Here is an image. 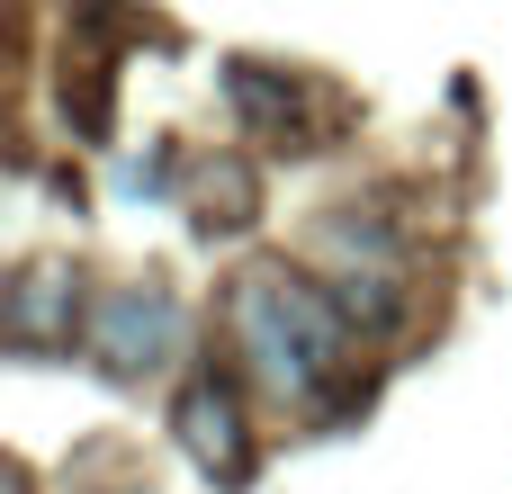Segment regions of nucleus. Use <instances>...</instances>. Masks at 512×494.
<instances>
[{
	"instance_id": "4",
	"label": "nucleus",
	"mask_w": 512,
	"mask_h": 494,
	"mask_svg": "<svg viewBox=\"0 0 512 494\" xmlns=\"http://www.w3.org/2000/svg\"><path fill=\"white\" fill-rule=\"evenodd\" d=\"M171 432H180V450H189L198 477H216V486H243V477H252V432H243V405H234V387H225L216 369H198V378L180 387Z\"/></svg>"
},
{
	"instance_id": "3",
	"label": "nucleus",
	"mask_w": 512,
	"mask_h": 494,
	"mask_svg": "<svg viewBox=\"0 0 512 494\" xmlns=\"http://www.w3.org/2000/svg\"><path fill=\"white\" fill-rule=\"evenodd\" d=\"M72 333H90L72 261H54V252L18 261V279H9V297H0V342H9L18 360H54V351H72Z\"/></svg>"
},
{
	"instance_id": "6",
	"label": "nucleus",
	"mask_w": 512,
	"mask_h": 494,
	"mask_svg": "<svg viewBox=\"0 0 512 494\" xmlns=\"http://www.w3.org/2000/svg\"><path fill=\"white\" fill-rule=\"evenodd\" d=\"M252 207H261V189H252L243 162L198 171V234H234V225H252Z\"/></svg>"
},
{
	"instance_id": "7",
	"label": "nucleus",
	"mask_w": 512,
	"mask_h": 494,
	"mask_svg": "<svg viewBox=\"0 0 512 494\" xmlns=\"http://www.w3.org/2000/svg\"><path fill=\"white\" fill-rule=\"evenodd\" d=\"M63 117H72L90 144L108 135V72H99L90 54H81V63H63Z\"/></svg>"
},
{
	"instance_id": "2",
	"label": "nucleus",
	"mask_w": 512,
	"mask_h": 494,
	"mask_svg": "<svg viewBox=\"0 0 512 494\" xmlns=\"http://www.w3.org/2000/svg\"><path fill=\"white\" fill-rule=\"evenodd\" d=\"M180 297L162 288V279H126V288H99L90 297V333H81V351H90V369H108V378H153V369H171V351H180Z\"/></svg>"
},
{
	"instance_id": "1",
	"label": "nucleus",
	"mask_w": 512,
	"mask_h": 494,
	"mask_svg": "<svg viewBox=\"0 0 512 494\" xmlns=\"http://www.w3.org/2000/svg\"><path fill=\"white\" fill-rule=\"evenodd\" d=\"M225 324H234V351L252 360V378L270 396H324L351 360V324H342V297H324L306 270L288 261H252L225 297Z\"/></svg>"
},
{
	"instance_id": "5",
	"label": "nucleus",
	"mask_w": 512,
	"mask_h": 494,
	"mask_svg": "<svg viewBox=\"0 0 512 494\" xmlns=\"http://www.w3.org/2000/svg\"><path fill=\"white\" fill-rule=\"evenodd\" d=\"M225 99H234V117H243L261 144H279V153H306V144H315V117H306V81H297V72L234 54V63H225Z\"/></svg>"
}]
</instances>
